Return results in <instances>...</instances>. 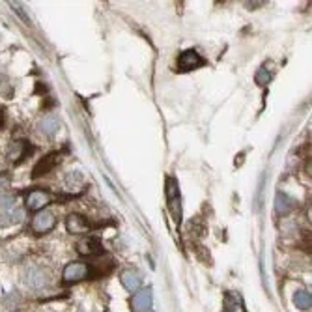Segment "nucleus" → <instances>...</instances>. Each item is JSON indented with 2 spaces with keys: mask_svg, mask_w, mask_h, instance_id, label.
I'll use <instances>...</instances> for the list:
<instances>
[{
  "mask_svg": "<svg viewBox=\"0 0 312 312\" xmlns=\"http://www.w3.org/2000/svg\"><path fill=\"white\" fill-rule=\"evenodd\" d=\"M10 181H11V178L8 172H0V193L10 187Z\"/></svg>",
  "mask_w": 312,
  "mask_h": 312,
  "instance_id": "412c9836",
  "label": "nucleus"
},
{
  "mask_svg": "<svg viewBox=\"0 0 312 312\" xmlns=\"http://www.w3.org/2000/svg\"><path fill=\"white\" fill-rule=\"evenodd\" d=\"M25 146H26V142H13L11 144V148H10V157L15 161V163H19L21 159H25L26 155V152H25Z\"/></svg>",
  "mask_w": 312,
  "mask_h": 312,
  "instance_id": "a211bd4d",
  "label": "nucleus"
},
{
  "mask_svg": "<svg viewBox=\"0 0 312 312\" xmlns=\"http://www.w3.org/2000/svg\"><path fill=\"white\" fill-rule=\"evenodd\" d=\"M293 305L301 310H310L312 307V296L308 290H297L293 293Z\"/></svg>",
  "mask_w": 312,
  "mask_h": 312,
  "instance_id": "dca6fc26",
  "label": "nucleus"
},
{
  "mask_svg": "<svg viewBox=\"0 0 312 312\" xmlns=\"http://www.w3.org/2000/svg\"><path fill=\"white\" fill-rule=\"evenodd\" d=\"M293 208V200L290 198V196L286 195V193H282V191H279L275 196V210L277 213H281V215H286L290 213Z\"/></svg>",
  "mask_w": 312,
  "mask_h": 312,
  "instance_id": "2eb2a0df",
  "label": "nucleus"
},
{
  "mask_svg": "<svg viewBox=\"0 0 312 312\" xmlns=\"http://www.w3.org/2000/svg\"><path fill=\"white\" fill-rule=\"evenodd\" d=\"M23 217H25V213H23V210L21 208H10V210H0V228H6V226L10 225H17V223H21L23 221Z\"/></svg>",
  "mask_w": 312,
  "mask_h": 312,
  "instance_id": "9b49d317",
  "label": "nucleus"
},
{
  "mask_svg": "<svg viewBox=\"0 0 312 312\" xmlns=\"http://www.w3.org/2000/svg\"><path fill=\"white\" fill-rule=\"evenodd\" d=\"M15 206H17L15 196H11V195L0 196V210H10V208H15Z\"/></svg>",
  "mask_w": 312,
  "mask_h": 312,
  "instance_id": "aec40b11",
  "label": "nucleus"
},
{
  "mask_svg": "<svg viewBox=\"0 0 312 312\" xmlns=\"http://www.w3.org/2000/svg\"><path fill=\"white\" fill-rule=\"evenodd\" d=\"M206 64V60L200 57L195 49H189V51H183L178 57V69L179 71H193L196 67H202Z\"/></svg>",
  "mask_w": 312,
  "mask_h": 312,
  "instance_id": "39448f33",
  "label": "nucleus"
},
{
  "mask_svg": "<svg viewBox=\"0 0 312 312\" xmlns=\"http://www.w3.org/2000/svg\"><path fill=\"white\" fill-rule=\"evenodd\" d=\"M54 225H57V217H54V211L51 210L40 211L32 219V230L36 234H47L54 228Z\"/></svg>",
  "mask_w": 312,
  "mask_h": 312,
  "instance_id": "20e7f679",
  "label": "nucleus"
},
{
  "mask_svg": "<svg viewBox=\"0 0 312 312\" xmlns=\"http://www.w3.org/2000/svg\"><path fill=\"white\" fill-rule=\"evenodd\" d=\"M66 189L71 193V195H79L82 189H84V178H82L81 172H71V174L66 176Z\"/></svg>",
  "mask_w": 312,
  "mask_h": 312,
  "instance_id": "ddd939ff",
  "label": "nucleus"
},
{
  "mask_svg": "<svg viewBox=\"0 0 312 312\" xmlns=\"http://www.w3.org/2000/svg\"><path fill=\"white\" fill-rule=\"evenodd\" d=\"M167 200H169V210L176 223L181 221V200H179L178 181L174 178H167Z\"/></svg>",
  "mask_w": 312,
  "mask_h": 312,
  "instance_id": "7ed1b4c3",
  "label": "nucleus"
},
{
  "mask_svg": "<svg viewBox=\"0 0 312 312\" xmlns=\"http://www.w3.org/2000/svg\"><path fill=\"white\" fill-rule=\"evenodd\" d=\"M225 312H245L243 308V303L235 293H226V305H225Z\"/></svg>",
  "mask_w": 312,
  "mask_h": 312,
  "instance_id": "f3484780",
  "label": "nucleus"
},
{
  "mask_svg": "<svg viewBox=\"0 0 312 312\" xmlns=\"http://www.w3.org/2000/svg\"><path fill=\"white\" fill-rule=\"evenodd\" d=\"M77 251H79V254H82V256H98V254H103V245L98 240L88 237V240L79 241Z\"/></svg>",
  "mask_w": 312,
  "mask_h": 312,
  "instance_id": "f8f14e48",
  "label": "nucleus"
},
{
  "mask_svg": "<svg viewBox=\"0 0 312 312\" xmlns=\"http://www.w3.org/2000/svg\"><path fill=\"white\" fill-rule=\"evenodd\" d=\"M51 202V195L43 189H34L26 195V210L41 211L47 204Z\"/></svg>",
  "mask_w": 312,
  "mask_h": 312,
  "instance_id": "0eeeda50",
  "label": "nucleus"
},
{
  "mask_svg": "<svg viewBox=\"0 0 312 312\" xmlns=\"http://www.w3.org/2000/svg\"><path fill=\"white\" fill-rule=\"evenodd\" d=\"M254 81L258 86H267L269 82H271V73H269V69H266V67H260L258 71H256L254 75Z\"/></svg>",
  "mask_w": 312,
  "mask_h": 312,
  "instance_id": "6ab92c4d",
  "label": "nucleus"
},
{
  "mask_svg": "<svg viewBox=\"0 0 312 312\" xmlns=\"http://www.w3.org/2000/svg\"><path fill=\"white\" fill-rule=\"evenodd\" d=\"M66 228L69 234H86L90 230V223L84 215L81 213H71L66 219Z\"/></svg>",
  "mask_w": 312,
  "mask_h": 312,
  "instance_id": "1a4fd4ad",
  "label": "nucleus"
},
{
  "mask_svg": "<svg viewBox=\"0 0 312 312\" xmlns=\"http://www.w3.org/2000/svg\"><path fill=\"white\" fill-rule=\"evenodd\" d=\"M120 281H122L123 288L127 290V292H135L137 288H140V284H142V279H140V275H138L137 271H123L122 277H120Z\"/></svg>",
  "mask_w": 312,
  "mask_h": 312,
  "instance_id": "4468645a",
  "label": "nucleus"
},
{
  "mask_svg": "<svg viewBox=\"0 0 312 312\" xmlns=\"http://www.w3.org/2000/svg\"><path fill=\"white\" fill-rule=\"evenodd\" d=\"M90 275V266L84 264V262H71L64 267V273H62V279L66 284H75V282L84 281L86 277Z\"/></svg>",
  "mask_w": 312,
  "mask_h": 312,
  "instance_id": "f03ea898",
  "label": "nucleus"
},
{
  "mask_svg": "<svg viewBox=\"0 0 312 312\" xmlns=\"http://www.w3.org/2000/svg\"><path fill=\"white\" fill-rule=\"evenodd\" d=\"M58 127H60V120H58L57 114H47L38 122V131L43 133L45 137H52L58 131Z\"/></svg>",
  "mask_w": 312,
  "mask_h": 312,
  "instance_id": "9d476101",
  "label": "nucleus"
},
{
  "mask_svg": "<svg viewBox=\"0 0 312 312\" xmlns=\"http://www.w3.org/2000/svg\"><path fill=\"white\" fill-rule=\"evenodd\" d=\"M58 159H60L58 152H51L45 157H41L36 163V167H34V170H32V178H40V176H45L47 172H51L54 169V164L58 163Z\"/></svg>",
  "mask_w": 312,
  "mask_h": 312,
  "instance_id": "6e6552de",
  "label": "nucleus"
},
{
  "mask_svg": "<svg viewBox=\"0 0 312 312\" xmlns=\"http://www.w3.org/2000/svg\"><path fill=\"white\" fill-rule=\"evenodd\" d=\"M152 305H154V293H152L150 288L138 290L133 296V299H131V307H133L135 312H150Z\"/></svg>",
  "mask_w": 312,
  "mask_h": 312,
  "instance_id": "423d86ee",
  "label": "nucleus"
},
{
  "mask_svg": "<svg viewBox=\"0 0 312 312\" xmlns=\"http://www.w3.org/2000/svg\"><path fill=\"white\" fill-rule=\"evenodd\" d=\"M47 273L38 266H28L23 273V282H25V286L32 292H36V290H43L47 286Z\"/></svg>",
  "mask_w": 312,
  "mask_h": 312,
  "instance_id": "f257e3e1",
  "label": "nucleus"
}]
</instances>
